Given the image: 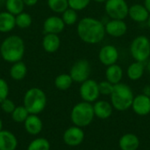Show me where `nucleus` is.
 Wrapping results in <instances>:
<instances>
[{"mask_svg": "<svg viewBox=\"0 0 150 150\" xmlns=\"http://www.w3.org/2000/svg\"><path fill=\"white\" fill-rule=\"evenodd\" d=\"M77 34L84 42L94 44L100 42L105 34L104 24L93 18H83L77 25Z\"/></svg>", "mask_w": 150, "mask_h": 150, "instance_id": "f257e3e1", "label": "nucleus"}, {"mask_svg": "<svg viewBox=\"0 0 150 150\" xmlns=\"http://www.w3.org/2000/svg\"><path fill=\"white\" fill-rule=\"evenodd\" d=\"M0 54L3 59L8 63L20 61L25 54V42L18 35H11L5 38L0 46Z\"/></svg>", "mask_w": 150, "mask_h": 150, "instance_id": "f03ea898", "label": "nucleus"}, {"mask_svg": "<svg viewBox=\"0 0 150 150\" xmlns=\"http://www.w3.org/2000/svg\"><path fill=\"white\" fill-rule=\"evenodd\" d=\"M134 98L133 91L127 84L118 83L113 86L111 100L112 106L116 110L123 111L129 109L132 106Z\"/></svg>", "mask_w": 150, "mask_h": 150, "instance_id": "7ed1b4c3", "label": "nucleus"}, {"mask_svg": "<svg viewBox=\"0 0 150 150\" xmlns=\"http://www.w3.org/2000/svg\"><path fill=\"white\" fill-rule=\"evenodd\" d=\"M47 105V96L39 88H32L26 91L24 96V106L30 114H40Z\"/></svg>", "mask_w": 150, "mask_h": 150, "instance_id": "20e7f679", "label": "nucleus"}, {"mask_svg": "<svg viewBox=\"0 0 150 150\" xmlns=\"http://www.w3.org/2000/svg\"><path fill=\"white\" fill-rule=\"evenodd\" d=\"M94 108L88 102H82L74 106L71 111V121L79 127L89 126L94 118Z\"/></svg>", "mask_w": 150, "mask_h": 150, "instance_id": "39448f33", "label": "nucleus"}, {"mask_svg": "<svg viewBox=\"0 0 150 150\" xmlns=\"http://www.w3.org/2000/svg\"><path fill=\"white\" fill-rule=\"evenodd\" d=\"M131 54L135 61L144 62L150 56V42L144 35L137 36L131 43Z\"/></svg>", "mask_w": 150, "mask_h": 150, "instance_id": "423d86ee", "label": "nucleus"}, {"mask_svg": "<svg viewBox=\"0 0 150 150\" xmlns=\"http://www.w3.org/2000/svg\"><path fill=\"white\" fill-rule=\"evenodd\" d=\"M105 11L112 19H124L129 11V7L125 0H107Z\"/></svg>", "mask_w": 150, "mask_h": 150, "instance_id": "0eeeda50", "label": "nucleus"}, {"mask_svg": "<svg viewBox=\"0 0 150 150\" xmlns=\"http://www.w3.org/2000/svg\"><path fill=\"white\" fill-rule=\"evenodd\" d=\"M73 81L83 83L88 80L91 74V65L86 59H80L76 61L70 69L69 72Z\"/></svg>", "mask_w": 150, "mask_h": 150, "instance_id": "6e6552de", "label": "nucleus"}, {"mask_svg": "<svg viewBox=\"0 0 150 150\" xmlns=\"http://www.w3.org/2000/svg\"><path fill=\"white\" fill-rule=\"evenodd\" d=\"M98 83L93 80H86L83 81L80 87V95L82 99L85 102L91 103L96 101L99 96Z\"/></svg>", "mask_w": 150, "mask_h": 150, "instance_id": "1a4fd4ad", "label": "nucleus"}, {"mask_svg": "<svg viewBox=\"0 0 150 150\" xmlns=\"http://www.w3.org/2000/svg\"><path fill=\"white\" fill-rule=\"evenodd\" d=\"M84 139L83 131L79 126H72L67 129L63 133V141L70 147L80 145Z\"/></svg>", "mask_w": 150, "mask_h": 150, "instance_id": "9d476101", "label": "nucleus"}, {"mask_svg": "<svg viewBox=\"0 0 150 150\" xmlns=\"http://www.w3.org/2000/svg\"><path fill=\"white\" fill-rule=\"evenodd\" d=\"M98 57L103 65L109 66L116 64L119 58V52L114 46L105 45L100 50Z\"/></svg>", "mask_w": 150, "mask_h": 150, "instance_id": "9b49d317", "label": "nucleus"}, {"mask_svg": "<svg viewBox=\"0 0 150 150\" xmlns=\"http://www.w3.org/2000/svg\"><path fill=\"white\" fill-rule=\"evenodd\" d=\"M132 107L134 111L140 116H146L150 112V97L146 95H139L134 98Z\"/></svg>", "mask_w": 150, "mask_h": 150, "instance_id": "f8f14e48", "label": "nucleus"}, {"mask_svg": "<svg viewBox=\"0 0 150 150\" xmlns=\"http://www.w3.org/2000/svg\"><path fill=\"white\" fill-rule=\"evenodd\" d=\"M105 33L113 37H120L124 35L127 30V24L123 19H112L105 26Z\"/></svg>", "mask_w": 150, "mask_h": 150, "instance_id": "ddd939ff", "label": "nucleus"}, {"mask_svg": "<svg viewBox=\"0 0 150 150\" xmlns=\"http://www.w3.org/2000/svg\"><path fill=\"white\" fill-rule=\"evenodd\" d=\"M65 23L62 18L57 16H51L48 17L43 24L44 32L46 34H56L62 32L64 29Z\"/></svg>", "mask_w": 150, "mask_h": 150, "instance_id": "4468645a", "label": "nucleus"}, {"mask_svg": "<svg viewBox=\"0 0 150 150\" xmlns=\"http://www.w3.org/2000/svg\"><path fill=\"white\" fill-rule=\"evenodd\" d=\"M24 126L27 133L31 135H38L43 128L41 119L36 114H29L24 122Z\"/></svg>", "mask_w": 150, "mask_h": 150, "instance_id": "2eb2a0df", "label": "nucleus"}, {"mask_svg": "<svg viewBox=\"0 0 150 150\" xmlns=\"http://www.w3.org/2000/svg\"><path fill=\"white\" fill-rule=\"evenodd\" d=\"M18 146L16 136L10 131H0V150H15Z\"/></svg>", "mask_w": 150, "mask_h": 150, "instance_id": "dca6fc26", "label": "nucleus"}, {"mask_svg": "<svg viewBox=\"0 0 150 150\" xmlns=\"http://www.w3.org/2000/svg\"><path fill=\"white\" fill-rule=\"evenodd\" d=\"M128 15L130 18L136 22H144L149 18V11L147 10L145 5L134 4L129 8Z\"/></svg>", "mask_w": 150, "mask_h": 150, "instance_id": "f3484780", "label": "nucleus"}, {"mask_svg": "<svg viewBox=\"0 0 150 150\" xmlns=\"http://www.w3.org/2000/svg\"><path fill=\"white\" fill-rule=\"evenodd\" d=\"M61 44V40L56 34H46L42 40V46L45 51L54 53L58 50Z\"/></svg>", "mask_w": 150, "mask_h": 150, "instance_id": "a211bd4d", "label": "nucleus"}, {"mask_svg": "<svg viewBox=\"0 0 150 150\" xmlns=\"http://www.w3.org/2000/svg\"><path fill=\"white\" fill-rule=\"evenodd\" d=\"M16 26L15 15L9 11L0 12V32L8 33L11 32Z\"/></svg>", "mask_w": 150, "mask_h": 150, "instance_id": "6ab92c4d", "label": "nucleus"}, {"mask_svg": "<svg viewBox=\"0 0 150 150\" xmlns=\"http://www.w3.org/2000/svg\"><path fill=\"white\" fill-rule=\"evenodd\" d=\"M119 145L122 150H136L139 148L140 141L136 135L127 133L120 138Z\"/></svg>", "mask_w": 150, "mask_h": 150, "instance_id": "aec40b11", "label": "nucleus"}, {"mask_svg": "<svg viewBox=\"0 0 150 150\" xmlns=\"http://www.w3.org/2000/svg\"><path fill=\"white\" fill-rule=\"evenodd\" d=\"M95 115L101 119L108 118L112 113V105L106 101H98L93 106Z\"/></svg>", "mask_w": 150, "mask_h": 150, "instance_id": "412c9836", "label": "nucleus"}, {"mask_svg": "<svg viewBox=\"0 0 150 150\" xmlns=\"http://www.w3.org/2000/svg\"><path fill=\"white\" fill-rule=\"evenodd\" d=\"M105 77L107 80L112 84H118L120 82L123 77V70L120 65L116 64L109 65L105 72Z\"/></svg>", "mask_w": 150, "mask_h": 150, "instance_id": "4be33fe9", "label": "nucleus"}, {"mask_svg": "<svg viewBox=\"0 0 150 150\" xmlns=\"http://www.w3.org/2000/svg\"><path fill=\"white\" fill-rule=\"evenodd\" d=\"M27 73V67L24 62L18 61L13 63L10 69V76L14 80H22Z\"/></svg>", "mask_w": 150, "mask_h": 150, "instance_id": "5701e85b", "label": "nucleus"}, {"mask_svg": "<svg viewBox=\"0 0 150 150\" xmlns=\"http://www.w3.org/2000/svg\"><path fill=\"white\" fill-rule=\"evenodd\" d=\"M144 72V65L143 62L135 61L131 64L127 69V76L132 80H137L141 79Z\"/></svg>", "mask_w": 150, "mask_h": 150, "instance_id": "b1692460", "label": "nucleus"}, {"mask_svg": "<svg viewBox=\"0 0 150 150\" xmlns=\"http://www.w3.org/2000/svg\"><path fill=\"white\" fill-rule=\"evenodd\" d=\"M73 83V80L70 76V74H60L55 78L54 85L56 88L60 90H67L69 89Z\"/></svg>", "mask_w": 150, "mask_h": 150, "instance_id": "393cba45", "label": "nucleus"}, {"mask_svg": "<svg viewBox=\"0 0 150 150\" xmlns=\"http://www.w3.org/2000/svg\"><path fill=\"white\" fill-rule=\"evenodd\" d=\"M5 6L7 11L13 15H18L23 11L25 4L23 0H6Z\"/></svg>", "mask_w": 150, "mask_h": 150, "instance_id": "a878e982", "label": "nucleus"}, {"mask_svg": "<svg viewBox=\"0 0 150 150\" xmlns=\"http://www.w3.org/2000/svg\"><path fill=\"white\" fill-rule=\"evenodd\" d=\"M29 112L26 108L23 106H17L11 113V118L17 123H24L29 116Z\"/></svg>", "mask_w": 150, "mask_h": 150, "instance_id": "bb28decb", "label": "nucleus"}, {"mask_svg": "<svg viewBox=\"0 0 150 150\" xmlns=\"http://www.w3.org/2000/svg\"><path fill=\"white\" fill-rule=\"evenodd\" d=\"M48 7L56 13H62L69 8L68 0H47Z\"/></svg>", "mask_w": 150, "mask_h": 150, "instance_id": "cd10ccee", "label": "nucleus"}, {"mask_svg": "<svg viewBox=\"0 0 150 150\" xmlns=\"http://www.w3.org/2000/svg\"><path fill=\"white\" fill-rule=\"evenodd\" d=\"M27 150H50V143L45 138H38L30 142Z\"/></svg>", "mask_w": 150, "mask_h": 150, "instance_id": "c85d7f7f", "label": "nucleus"}, {"mask_svg": "<svg viewBox=\"0 0 150 150\" xmlns=\"http://www.w3.org/2000/svg\"><path fill=\"white\" fill-rule=\"evenodd\" d=\"M16 19V26L19 28H27L32 24V17L27 12H21L15 17Z\"/></svg>", "mask_w": 150, "mask_h": 150, "instance_id": "c756f323", "label": "nucleus"}, {"mask_svg": "<svg viewBox=\"0 0 150 150\" xmlns=\"http://www.w3.org/2000/svg\"><path fill=\"white\" fill-rule=\"evenodd\" d=\"M62 20L64 21L65 25H73L77 20V13L76 11L72 8H68L66 11L62 12Z\"/></svg>", "mask_w": 150, "mask_h": 150, "instance_id": "7c9ffc66", "label": "nucleus"}, {"mask_svg": "<svg viewBox=\"0 0 150 150\" xmlns=\"http://www.w3.org/2000/svg\"><path fill=\"white\" fill-rule=\"evenodd\" d=\"M68 2L69 8H72L76 11H81L88 6L91 0H68Z\"/></svg>", "mask_w": 150, "mask_h": 150, "instance_id": "2f4dec72", "label": "nucleus"}, {"mask_svg": "<svg viewBox=\"0 0 150 150\" xmlns=\"http://www.w3.org/2000/svg\"><path fill=\"white\" fill-rule=\"evenodd\" d=\"M113 84H112L111 82L107 81H102L100 83H98V88H99V93L101 95H111L112 90H113Z\"/></svg>", "mask_w": 150, "mask_h": 150, "instance_id": "473e14b6", "label": "nucleus"}, {"mask_svg": "<svg viewBox=\"0 0 150 150\" xmlns=\"http://www.w3.org/2000/svg\"><path fill=\"white\" fill-rule=\"evenodd\" d=\"M9 95V87L7 82L0 78V103L7 98Z\"/></svg>", "mask_w": 150, "mask_h": 150, "instance_id": "72a5a7b5", "label": "nucleus"}, {"mask_svg": "<svg viewBox=\"0 0 150 150\" xmlns=\"http://www.w3.org/2000/svg\"><path fill=\"white\" fill-rule=\"evenodd\" d=\"M0 104H1V109L3 110V111L5 113H9V114H11L14 109L16 108L14 103L8 98L4 100Z\"/></svg>", "mask_w": 150, "mask_h": 150, "instance_id": "f704fd0d", "label": "nucleus"}, {"mask_svg": "<svg viewBox=\"0 0 150 150\" xmlns=\"http://www.w3.org/2000/svg\"><path fill=\"white\" fill-rule=\"evenodd\" d=\"M23 1H24L25 5H27V6H33L36 4L38 2V0H23Z\"/></svg>", "mask_w": 150, "mask_h": 150, "instance_id": "c9c22d12", "label": "nucleus"}, {"mask_svg": "<svg viewBox=\"0 0 150 150\" xmlns=\"http://www.w3.org/2000/svg\"><path fill=\"white\" fill-rule=\"evenodd\" d=\"M143 92H144V95L150 97V86H146L143 89Z\"/></svg>", "mask_w": 150, "mask_h": 150, "instance_id": "e433bc0d", "label": "nucleus"}, {"mask_svg": "<svg viewBox=\"0 0 150 150\" xmlns=\"http://www.w3.org/2000/svg\"><path fill=\"white\" fill-rule=\"evenodd\" d=\"M144 5H145V7L147 8V10L150 12V0H145Z\"/></svg>", "mask_w": 150, "mask_h": 150, "instance_id": "4c0bfd02", "label": "nucleus"}, {"mask_svg": "<svg viewBox=\"0 0 150 150\" xmlns=\"http://www.w3.org/2000/svg\"><path fill=\"white\" fill-rule=\"evenodd\" d=\"M94 1L97 3H104V2H106L107 0H94Z\"/></svg>", "mask_w": 150, "mask_h": 150, "instance_id": "58836bf2", "label": "nucleus"}, {"mask_svg": "<svg viewBox=\"0 0 150 150\" xmlns=\"http://www.w3.org/2000/svg\"><path fill=\"white\" fill-rule=\"evenodd\" d=\"M2 130H3V122L0 118V131H2Z\"/></svg>", "mask_w": 150, "mask_h": 150, "instance_id": "ea45409f", "label": "nucleus"}, {"mask_svg": "<svg viewBox=\"0 0 150 150\" xmlns=\"http://www.w3.org/2000/svg\"><path fill=\"white\" fill-rule=\"evenodd\" d=\"M148 70H149V72H150V61L149 62V64H148Z\"/></svg>", "mask_w": 150, "mask_h": 150, "instance_id": "a19ab883", "label": "nucleus"}, {"mask_svg": "<svg viewBox=\"0 0 150 150\" xmlns=\"http://www.w3.org/2000/svg\"><path fill=\"white\" fill-rule=\"evenodd\" d=\"M149 27H150V16H149Z\"/></svg>", "mask_w": 150, "mask_h": 150, "instance_id": "79ce46f5", "label": "nucleus"}]
</instances>
